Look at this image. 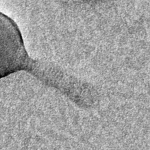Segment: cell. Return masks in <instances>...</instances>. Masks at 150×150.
Masks as SVG:
<instances>
[{
    "label": "cell",
    "instance_id": "6da1fadb",
    "mask_svg": "<svg viewBox=\"0 0 150 150\" xmlns=\"http://www.w3.org/2000/svg\"><path fill=\"white\" fill-rule=\"evenodd\" d=\"M30 59L16 23L0 11V79L21 71H30Z\"/></svg>",
    "mask_w": 150,
    "mask_h": 150
}]
</instances>
